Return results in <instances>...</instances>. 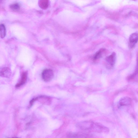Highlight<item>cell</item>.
<instances>
[{
	"label": "cell",
	"instance_id": "cell-1",
	"mask_svg": "<svg viewBox=\"0 0 138 138\" xmlns=\"http://www.w3.org/2000/svg\"><path fill=\"white\" fill-rule=\"evenodd\" d=\"M116 60V54L115 52H113L105 59L107 67L110 69L112 68L115 64Z\"/></svg>",
	"mask_w": 138,
	"mask_h": 138
},
{
	"label": "cell",
	"instance_id": "cell-2",
	"mask_svg": "<svg viewBox=\"0 0 138 138\" xmlns=\"http://www.w3.org/2000/svg\"><path fill=\"white\" fill-rule=\"evenodd\" d=\"M53 71L50 69H46L44 70L42 74V77L46 82H49L53 79Z\"/></svg>",
	"mask_w": 138,
	"mask_h": 138
},
{
	"label": "cell",
	"instance_id": "cell-3",
	"mask_svg": "<svg viewBox=\"0 0 138 138\" xmlns=\"http://www.w3.org/2000/svg\"><path fill=\"white\" fill-rule=\"evenodd\" d=\"M138 34L134 33L131 35L129 40V46L130 49H132L136 46L137 42Z\"/></svg>",
	"mask_w": 138,
	"mask_h": 138
},
{
	"label": "cell",
	"instance_id": "cell-4",
	"mask_svg": "<svg viewBox=\"0 0 138 138\" xmlns=\"http://www.w3.org/2000/svg\"><path fill=\"white\" fill-rule=\"evenodd\" d=\"M11 75V70L9 68H0V76L9 77Z\"/></svg>",
	"mask_w": 138,
	"mask_h": 138
},
{
	"label": "cell",
	"instance_id": "cell-5",
	"mask_svg": "<svg viewBox=\"0 0 138 138\" xmlns=\"http://www.w3.org/2000/svg\"><path fill=\"white\" fill-rule=\"evenodd\" d=\"M106 52V50L104 48H101L96 52L94 56L93 60L96 61L102 57L104 54Z\"/></svg>",
	"mask_w": 138,
	"mask_h": 138
},
{
	"label": "cell",
	"instance_id": "cell-6",
	"mask_svg": "<svg viewBox=\"0 0 138 138\" xmlns=\"http://www.w3.org/2000/svg\"><path fill=\"white\" fill-rule=\"evenodd\" d=\"M131 101L130 98L128 97H125L121 99L120 101L119 104L121 106L128 105L131 103Z\"/></svg>",
	"mask_w": 138,
	"mask_h": 138
},
{
	"label": "cell",
	"instance_id": "cell-7",
	"mask_svg": "<svg viewBox=\"0 0 138 138\" xmlns=\"http://www.w3.org/2000/svg\"><path fill=\"white\" fill-rule=\"evenodd\" d=\"M27 73H23L22 74L21 79L20 82L17 84L15 87L17 88H18L24 85L26 82L27 79Z\"/></svg>",
	"mask_w": 138,
	"mask_h": 138
},
{
	"label": "cell",
	"instance_id": "cell-8",
	"mask_svg": "<svg viewBox=\"0 0 138 138\" xmlns=\"http://www.w3.org/2000/svg\"><path fill=\"white\" fill-rule=\"evenodd\" d=\"M39 5L40 7L42 9H45L48 6L49 2L46 0H41L39 1Z\"/></svg>",
	"mask_w": 138,
	"mask_h": 138
},
{
	"label": "cell",
	"instance_id": "cell-9",
	"mask_svg": "<svg viewBox=\"0 0 138 138\" xmlns=\"http://www.w3.org/2000/svg\"><path fill=\"white\" fill-rule=\"evenodd\" d=\"M6 34V29L5 26L2 24L0 25V37L3 38L5 37Z\"/></svg>",
	"mask_w": 138,
	"mask_h": 138
},
{
	"label": "cell",
	"instance_id": "cell-10",
	"mask_svg": "<svg viewBox=\"0 0 138 138\" xmlns=\"http://www.w3.org/2000/svg\"><path fill=\"white\" fill-rule=\"evenodd\" d=\"M10 8L11 9L13 10L18 11L20 9V6L18 3H14L11 5Z\"/></svg>",
	"mask_w": 138,
	"mask_h": 138
},
{
	"label": "cell",
	"instance_id": "cell-11",
	"mask_svg": "<svg viewBox=\"0 0 138 138\" xmlns=\"http://www.w3.org/2000/svg\"><path fill=\"white\" fill-rule=\"evenodd\" d=\"M136 73H137V72H136V71L134 74L128 76L127 78V79L128 80L130 81L134 79V78L135 77V76L136 75Z\"/></svg>",
	"mask_w": 138,
	"mask_h": 138
}]
</instances>
